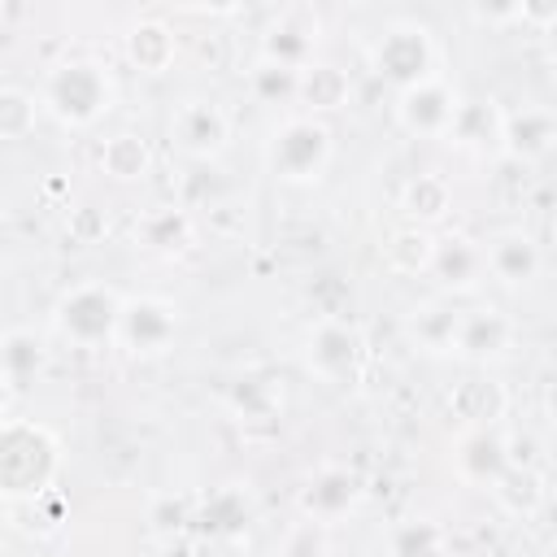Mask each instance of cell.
Returning a JSON list of instances; mask_svg holds the SVG:
<instances>
[{
	"mask_svg": "<svg viewBox=\"0 0 557 557\" xmlns=\"http://www.w3.org/2000/svg\"><path fill=\"white\" fill-rule=\"evenodd\" d=\"M435 239L440 235H431L426 226H396L387 239H383V265L392 270V274H405V278H413V274H431V261H435Z\"/></svg>",
	"mask_w": 557,
	"mask_h": 557,
	"instance_id": "cell-25",
	"label": "cell"
},
{
	"mask_svg": "<svg viewBox=\"0 0 557 557\" xmlns=\"http://www.w3.org/2000/svg\"><path fill=\"white\" fill-rule=\"evenodd\" d=\"M226 409H231V418H235L239 426H257V422L274 426V422H278V409H283V396L274 392L270 379H261V374H239V379L231 383V392H226Z\"/></svg>",
	"mask_w": 557,
	"mask_h": 557,
	"instance_id": "cell-26",
	"label": "cell"
},
{
	"mask_svg": "<svg viewBox=\"0 0 557 557\" xmlns=\"http://www.w3.org/2000/svg\"><path fill=\"white\" fill-rule=\"evenodd\" d=\"M518 461L513 440L500 426H483V431H461V440L453 444V470L461 483L470 487H496L505 479V470Z\"/></svg>",
	"mask_w": 557,
	"mask_h": 557,
	"instance_id": "cell-11",
	"label": "cell"
},
{
	"mask_svg": "<svg viewBox=\"0 0 557 557\" xmlns=\"http://www.w3.org/2000/svg\"><path fill=\"white\" fill-rule=\"evenodd\" d=\"M305 370L318 383L331 387H352L366 370V335L348 318H318L305 335Z\"/></svg>",
	"mask_w": 557,
	"mask_h": 557,
	"instance_id": "cell-6",
	"label": "cell"
},
{
	"mask_svg": "<svg viewBox=\"0 0 557 557\" xmlns=\"http://www.w3.org/2000/svg\"><path fill=\"white\" fill-rule=\"evenodd\" d=\"M448 144L461 152H474V157L505 152V109L492 96H461Z\"/></svg>",
	"mask_w": 557,
	"mask_h": 557,
	"instance_id": "cell-15",
	"label": "cell"
},
{
	"mask_svg": "<svg viewBox=\"0 0 557 557\" xmlns=\"http://www.w3.org/2000/svg\"><path fill=\"white\" fill-rule=\"evenodd\" d=\"M361 474L352 470V466H339V461H331V466H322V470H313L309 479H305V487H300V496H296V505H300V518H313V522H339L344 513H352L357 505H361Z\"/></svg>",
	"mask_w": 557,
	"mask_h": 557,
	"instance_id": "cell-12",
	"label": "cell"
},
{
	"mask_svg": "<svg viewBox=\"0 0 557 557\" xmlns=\"http://www.w3.org/2000/svg\"><path fill=\"white\" fill-rule=\"evenodd\" d=\"M435 61H440L435 39H431V30H426L422 22H413V17L387 22V26L379 30L374 48H370V70H374L387 87H396V96L409 91V87H418V83H426V78H435Z\"/></svg>",
	"mask_w": 557,
	"mask_h": 557,
	"instance_id": "cell-5",
	"label": "cell"
},
{
	"mask_svg": "<svg viewBox=\"0 0 557 557\" xmlns=\"http://www.w3.org/2000/svg\"><path fill=\"white\" fill-rule=\"evenodd\" d=\"M540 39H544V52H548V61H557V17L540 30Z\"/></svg>",
	"mask_w": 557,
	"mask_h": 557,
	"instance_id": "cell-37",
	"label": "cell"
},
{
	"mask_svg": "<svg viewBox=\"0 0 557 557\" xmlns=\"http://www.w3.org/2000/svg\"><path fill=\"white\" fill-rule=\"evenodd\" d=\"M548 557H557V544H553V548H548Z\"/></svg>",
	"mask_w": 557,
	"mask_h": 557,
	"instance_id": "cell-38",
	"label": "cell"
},
{
	"mask_svg": "<svg viewBox=\"0 0 557 557\" xmlns=\"http://www.w3.org/2000/svg\"><path fill=\"white\" fill-rule=\"evenodd\" d=\"M326 553H331V527L313 518L292 522L278 540V557H326Z\"/></svg>",
	"mask_w": 557,
	"mask_h": 557,
	"instance_id": "cell-33",
	"label": "cell"
},
{
	"mask_svg": "<svg viewBox=\"0 0 557 557\" xmlns=\"http://www.w3.org/2000/svg\"><path fill=\"white\" fill-rule=\"evenodd\" d=\"M122 305H126V296L117 287H109V283H96V278L91 283H74L70 292L57 296L52 326L74 348H109V344H117Z\"/></svg>",
	"mask_w": 557,
	"mask_h": 557,
	"instance_id": "cell-4",
	"label": "cell"
},
{
	"mask_svg": "<svg viewBox=\"0 0 557 557\" xmlns=\"http://www.w3.org/2000/svg\"><path fill=\"white\" fill-rule=\"evenodd\" d=\"M557 148V109L522 104L505 113V157L513 161H540Z\"/></svg>",
	"mask_w": 557,
	"mask_h": 557,
	"instance_id": "cell-20",
	"label": "cell"
},
{
	"mask_svg": "<svg viewBox=\"0 0 557 557\" xmlns=\"http://www.w3.org/2000/svg\"><path fill=\"white\" fill-rule=\"evenodd\" d=\"M457 326H461V309H453L448 300H426L405 322L409 339L426 352H453L457 348Z\"/></svg>",
	"mask_w": 557,
	"mask_h": 557,
	"instance_id": "cell-29",
	"label": "cell"
},
{
	"mask_svg": "<svg viewBox=\"0 0 557 557\" xmlns=\"http://www.w3.org/2000/svg\"><path fill=\"white\" fill-rule=\"evenodd\" d=\"M444 409L453 422H461V431H483V426H500L505 409H509V392L500 379H492L487 370L466 374L461 383L448 387Z\"/></svg>",
	"mask_w": 557,
	"mask_h": 557,
	"instance_id": "cell-14",
	"label": "cell"
},
{
	"mask_svg": "<svg viewBox=\"0 0 557 557\" xmlns=\"http://www.w3.org/2000/svg\"><path fill=\"white\" fill-rule=\"evenodd\" d=\"M252 496L239 483H222L213 492H205L196 500V535H231V540H248L252 527Z\"/></svg>",
	"mask_w": 557,
	"mask_h": 557,
	"instance_id": "cell-19",
	"label": "cell"
},
{
	"mask_svg": "<svg viewBox=\"0 0 557 557\" xmlns=\"http://www.w3.org/2000/svg\"><path fill=\"white\" fill-rule=\"evenodd\" d=\"M196 522V505H187V500H157L152 505V527L161 531V535H170V531H183V527H191Z\"/></svg>",
	"mask_w": 557,
	"mask_h": 557,
	"instance_id": "cell-34",
	"label": "cell"
},
{
	"mask_svg": "<svg viewBox=\"0 0 557 557\" xmlns=\"http://www.w3.org/2000/svg\"><path fill=\"white\" fill-rule=\"evenodd\" d=\"M335 157V135L322 117L292 113L265 139V165L278 183H318Z\"/></svg>",
	"mask_w": 557,
	"mask_h": 557,
	"instance_id": "cell-3",
	"label": "cell"
},
{
	"mask_svg": "<svg viewBox=\"0 0 557 557\" xmlns=\"http://www.w3.org/2000/svg\"><path fill=\"white\" fill-rule=\"evenodd\" d=\"M352 96V78L344 65L335 61H313L309 70H300V104L309 117H322V113H335L344 109Z\"/></svg>",
	"mask_w": 557,
	"mask_h": 557,
	"instance_id": "cell-23",
	"label": "cell"
},
{
	"mask_svg": "<svg viewBox=\"0 0 557 557\" xmlns=\"http://www.w3.org/2000/svg\"><path fill=\"white\" fill-rule=\"evenodd\" d=\"M457 104H461V96L453 91V83H444L435 74L396 96V122H400V131H409L418 139H448Z\"/></svg>",
	"mask_w": 557,
	"mask_h": 557,
	"instance_id": "cell-9",
	"label": "cell"
},
{
	"mask_svg": "<svg viewBox=\"0 0 557 557\" xmlns=\"http://www.w3.org/2000/svg\"><path fill=\"white\" fill-rule=\"evenodd\" d=\"M400 209L413 226H435L448 218L453 209V183L444 174H413L405 187H400Z\"/></svg>",
	"mask_w": 557,
	"mask_h": 557,
	"instance_id": "cell-27",
	"label": "cell"
},
{
	"mask_svg": "<svg viewBox=\"0 0 557 557\" xmlns=\"http://www.w3.org/2000/svg\"><path fill=\"white\" fill-rule=\"evenodd\" d=\"M100 170L113 183H144L152 174V148L135 131H117L100 144Z\"/></svg>",
	"mask_w": 557,
	"mask_h": 557,
	"instance_id": "cell-28",
	"label": "cell"
},
{
	"mask_svg": "<svg viewBox=\"0 0 557 557\" xmlns=\"http://www.w3.org/2000/svg\"><path fill=\"white\" fill-rule=\"evenodd\" d=\"M248 91H252L257 104H270V109L292 104V100H300V70H287L278 61L257 57L248 65Z\"/></svg>",
	"mask_w": 557,
	"mask_h": 557,
	"instance_id": "cell-31",
	"label": "cell"
},
{
	"mask_svg": "<svg viewBox=\"0 0 557 557\" xmlns=\"http://www.w3.org/2000/svg\"><path fill=\"white\" fill-rule=\"evenodd\" d=\"M39 370H44V339L30 326H9L0 339V379H4L9 396L26 392Z\"/></svg>",
	"mask_w": 557,
	"mask_h": 557,
	"instance_id": "cell-22",
	"label": "cell"
},
{
	"mask_svg": "<svg viewBox=\"0 0 557 557\" xmlns=\"http://www.w3.org/2000/svg\"><path fill=\"white\" fill-rule=\"evenodd\" d=\"M387 557H448V531L435 518H405L383 540Z\"/></svg>",
	"mask_w": 557,
	"mask_h": 557,
	"instance_id": "cell-30",
	"label": "cell"
},
{
	"mask_svg": "<svg viewBox=\"0 0 557 557\" xmlns=\"http://www.w3.org/2000/svg\"><path fill=\"white\" fill-rule=\"evenodd\" d=\"M470 13L479 22H522V4H474Z\"/></svg>",
	"mask_w": 557,
	"mask_h": 557,
	"instance_id": "cell-36",
	"label": "cell"
},
{
	"mask_svg": "<svg viewBox=\"0 0 557 557\" xmlns=\"http://www.w3.org/2000/svg\"><path fill=\"white\" fill-rule=\"evenodd\" d=\"M61 440L39 418H4L0 426V496L9 505H30L57 487Z\"/></svg>",
	"mask_w": 557,
	"mask_h": 557,
	"instance_id": "cell-1",
	"label": "cell"
},
{
	"mask_svg": "<svg viewBox=\"0 0 557 557\" xmlns=\"http://www.w3.org/2000/svg\"><path fill=\"white\" fill-rule=\"evenodd\" d=\"M553 235H557V222H553Z\"/></svg>",
	"mask_w": 557,
	"mask_h": 557,
	"instance_id": "cell-39",
	"label": "cell"
},
{
	"mask_svg": "<svg viewBox=\"0 0 557 557\" xmlns=\"http://www.w3.org/2000/svg\"><path fill=\"white\" fill-rule=\"evenodd\" d=\"M187 557H248V540H231V535H196Z\"/></svg>",
	"mask_w": 557,
	"mask_h": 557,
	"instance_id": "cell-35",
	"label": "cell"
},
{
	"mask_svg": "<svg viewBox=\"0 0 557 557\" xmlns=\"http://www.w3.org/2000/svg\"><path fill=\"white\" fill-rule=\"evenodd\" d=\"M170 139L187 161L209 165L231 139V117H226V109L218 100H205V96L183 100L174 109V117H170Z\"/></svg>",
	"mask_w": 557,
	"mask_h": 557,
	"instance_id": "cell-7",
	"label": "cell"
},
{
	"mask_svg": "<svg viewBox=\"0 0 557 557\" xmlns=\"http://www.w3.org/2000/svg\"><path fill=\"white\" fill-rule=\"evenodd\" d=\"M113 100H117V83H113L109 65L96 61V57H65V61H57V65L44 74V83H39V104H44V113H48L57 126H65V131H87V126H96V122L113 109Z\"/></svg>",
	"mask_w": 557,
	"mask_h": 557,
	"instance_id": "cell-2",
	"label": "cell"
},
{
	"mask_svg": "<svg viewBox=\"0 0 557 557\" xmlns=\"http://www.w3.org/2000/svg\"><path fill=\"white\" fill-rule=\"evenodd\" d=\"M513 318L500 309V305H474V309H461V326H457V348L453 357L474 366V370H487L492 361H500L509 348H513Z\"/></svg>",
	"mask_w": 557,
	"mask_h": 557,
	"instance_id": "cell-10",
	"label": "cell"
},
{
	"mask_svg": "<svg viewBox=\"0 0 557 557\" xmlns=\"http://www.w3.org/2000/svg\"><path fill=\"white\" fill-rule=\"evenodd\" d=\"M178 339V305L165 296H126L117 344L135 357H157Z\"/></svg>",
	"mask_w": 557,
	"mask_h": 557,
	"instance_id": "cell-8",
	"label": "cell"
},
{
	"mask_svg": "<svg viewBox=\"0 0 557 557\" xmlns=\"http://www.w3.org/2000/svg\"><path fill=\"white\" fill-rule=\"evenodd\" d=\"M122 52H126L131 70H139V74H165L178 57V35L161 17H139L122 35Z\"/></svg>",
	"mask_w": 557,
	"mask_h": 557,
	"instance_id": "cell-21",
	"label": "cell"
},
{
	"mask_svg": "<svg viewBox=\"0 0 557 557\" xmlns=\"http://www.w3.org/2000/svg\"><path fill=\"white\" fill-rule=\"evenodd\" d=\"M44 104L30 96V91H22V87H0V139H9V144H17V139H26L30 131H35V113H39Z\"/></svg>",
	"mask_w": 557,
	"mask_h": 557,
	"instance_id": "cell-32",
	"label": "cell"
},
{
	"mask_svg": "<svg viewBox=\"0 0 557 557\" xmlns=\"http://www.w3.org/2000/svg\"><path fill=\"white\" fill-rule=\"evenodd\" d=\"M487 274V257H483V244L470 239V235H440L435 239V261H431V278L440 283V292L448 296H461V292H474Z\"/></svg>",
	"mask_w": 557,
	"mask_h": 557,
	"instance_id": "cell-17",
	"label": "cell"
},
{
	"mask_svg": "<svg viewBox=\"0 0 557 557\" xmlns=\"http://www.w3.org/2000/svg\"><path fill=\"white\" fill-rule=\"evenodd\" d=\"M135 244L148 257H161V261H174V257L191 252V244H196V218H191V209L187 205L144 209L139 222H135Z\"/></svg>",
	"mask_w": 557,
	"mask_h": 557,
	"instance_id": "cell-16",
	"label": "cell"
},
{
	"mask_svg": "<svg viewBox=\"0 0 557 557\" xmlns=\"http://www.w3.org/2000/svg\"><path fill=\"white\" fill-rule=\"evenodd\" d=\"M318 39H322L318 13L313 9H287V13H278V22L265 26L257 57L278 61L287 70H309L318 61Z\"/></svg>",
	"mask_w": 557,
	"mask_h": 557,
	"instance_id": "cell-13",
	"label": "cell"
},
{
	"mask_svg": "<svg viewBox=\"0 0 557 557\" xmlns=\"http://www.w3.org/2000/svg\"><path fill=\"white\" fill-rule=\"evenodd\" d=\"M483 257H487V274L505 287H527L540 278L544 270V257H540V244L527 235V231H496L487 244H483Z\"/></svg>",
	"mask_w": 557,
	"mask_h": 557,
	"instance_id": "cell-18",
	"label": "cell"
},
{
	"mask_svg": "<svg viewBox=\"0 0 557 557\" xmlns=\"http://www.w3.org/2000/svg\"><path fill=\"white\" fill-rule=\"evenodd\" d=\"M492 500L509 518H535L544 509V500H548V483H544V474L531 461H513L505 470V479L492 487Z\"/></svg>",
	"mask_w": 557,
	"mask_h": 557,
	"instance_id": "cell-24",
	"label": "cell"
}]
</instances>
